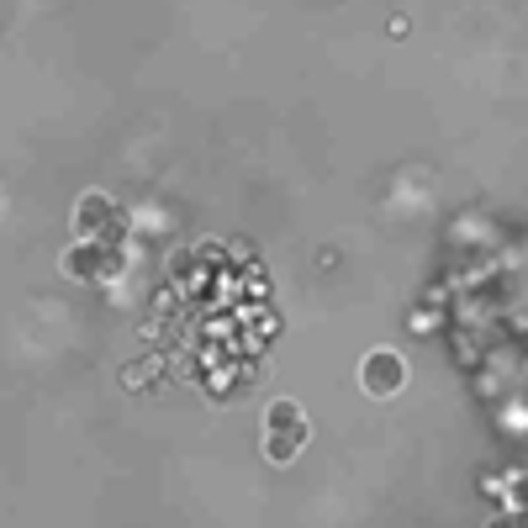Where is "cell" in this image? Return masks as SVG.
Instances as JSON below:
<instances>
[{
  "label": "cell",
  "mask_w": 528,
  "mask_h": 528,
  "mask_svg": "<svg viewBox=\"0 0 528 528\" xmlns=\"http://www.w3.org/2000/svg\"><path fill=\"white\" fill-rule=\"evenodd\" d=\"M402 381H407V370H402V354H396V349H375V354H365V365H360V386H365L370 396H391V391H402Z\"/></svg>",
  "instance_id": "3957f363"
},
{
  "label": "cell",
  "mask_w": 528,
  "mask_h": 528,
  "mask_svg": "<svg viewBox=\"0 0 528 528\" xmlns=\"http://www.w3.org/2000/svg\"><path fill=\"white\" fill-rule=\"evenodd\" d=\"M122 233V212H117V201H106L90 191L80 201V212H74V238H85V243H111Z\"/></svg>",
  "instance_id": "7a4b0ae2"
},
{
  "label": "cell",
  "mask_w": 528,
  "mask_h": 528,
  "mask_svg": "<svg viewBox=\"0 0 528 528\" xmlns=\"http://www.w3.org/2000/svg\"><path fill=\"white\" fill-rule=\"evenodd\" d=\"M301 444H307V418H301L296 402H275L270 418H264V455L275 465H286L301 455Z\"/></svg>",
  "instance_id": "6da1fadb"
}]
</instances>
